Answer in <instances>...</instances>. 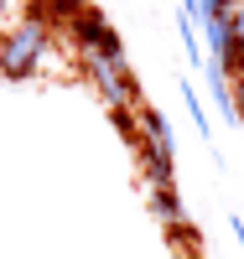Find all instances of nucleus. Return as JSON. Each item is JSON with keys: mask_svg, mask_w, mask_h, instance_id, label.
I'll list each match as a JSON object with an SVG mask.
<instances>
[{"mask_svg": "<svg viewBox=\"0 0 244 259\" xmlns=\"http://www.w3.org/2000/svg\"><path fill=\"white\" fill-rule=\"evenodd\" d=\"M47 52H52V26L37 11H26L16 26L0 31V78L31 83L42 73V62H47Z\"/></svg>", "mask_w": 244, "mask_h": 259, "instance_id": "nucleus-1", "label": "nucleus"}, {"mask_svg": "<svg viewBox=\"0 0 244 259\" xmlns=\"http://www.w3.org/2000/svg\"><path fill=\"white\" fill-rule=\"evenodd\" d=\"M68 36H73V47H78V57H88V52H115V47H125L120 41V31L109 26V16L88 0V6L68 21Z\"/></svg>", "mask_w": 244, "mask_h": 259, "instance_id": "nucleus-2", "label": "nucleus"}, {"mask_svg": "<svg viewBox=\"0 0 244 259\" xmlns=\"http://www.w3.org/2000/svg\"><path fill=\"white\" fill-rule=\"evenodd\" d=\"M151 207H156V218H161V228L171 233V239H182V244L197 239V233H192V218H187V207H182V197H177V182L151 187Z\"/></svg>", "mask_w": 244, "mask_h": 259, "instance_id": "nucleus-3", "label": "nucleus"}, {"mask_svg": "<svg viewBox=\"0 0 244 259\" xmlns=\"http://www.w3.org/2000/svg\"><path fill=\"white\" fill-rule=\"evenodd\" d=\"M135 124H141V140H151V145H171V124H166L161 109L141 104V109H135Z\"/></svg>", "mask_w": 244, "mask_h": 259, "instance_id": "nucleus-4", "label": "nucleus"}, {"mask_svg": "<svg viewBox=\"0 0 244 259\" xmlns=\"http://www.w3.org/2000/svg\"><path fill=\"white\" fill-rule=\"evenodd\" d=\"M229 41H234V78L244 73V0L229 6Z\"/></svg>", "mask_w": 244, "mask_h": 259, "instance_id": "nucleus-5", "label": "nucleus"}, {"mask_svg": "<svg viewBox=\"0 0 244 259\" xmlns=\"http://www.w3.org/2000/svg\"><path fill=\"white\" fill-rule=\"evenodd\" d=\"M182 104H187V114H192V124L203 130V135H208V114H203V99L192 94V83H182ZM208 140H213V135H208Z\"/></svg>", "mask_w": 244, "mask_h": 259, "instance_id": "nucleus-6", "label": "nucleus"}, {"mask_svg": "<svg viewBox=\"0 0 244 259\" xmlns=\"http://www.w3.org/2000/svg\"><path fill=\"white\" fill-rule=\"evenodd\" d=\"M234 0H197V21H218V16H229Z\"/></svg>", "mask_w": 244, "mask_h": 259, "instance_id": "nucleus-7", "label": "nucleus"}, {"mask_svg": "<svg viewBox=\"0 0 244 259\" xmlns=\"http://www.w3.org/2000/svg\"><path fill=\"white\" fill-rule=\"evenodd\" d=\"M234 124L244 130V73L234 78Z\"/></svg>", "mask_w": 244, "mask_h": 259, "instance_id": "nucleus-8", "label": "nucleus"}, {"mask_svg": "<svg viewBox=\"0 0 244 259\" xmlns=\"http://www.w3.org/2000/svg\"><path fill=\"white\" fill-rule=\"evenodd\" d=\"M182 16H192V21H197V0H182Z\"/></svg>", "mask_w": 244, "mask_h": 259, "instance_id": "nucleus-9", "label": "nucleus"}, {"mask_svg": "<svg viewBox=\"0 0 244 259\" xmlns=\"http://www.w3.org/2000/svg\"><path fill=\"white\" fill-rule=\"evenodd\" d=\"M11 11H16V0H0V21H6V16H11Z\"/></svg>", "mask_w": 244, "mask_h": 259, "instance_id": "nucleus-10", "label": "nucleus"}]
</instances>
